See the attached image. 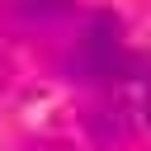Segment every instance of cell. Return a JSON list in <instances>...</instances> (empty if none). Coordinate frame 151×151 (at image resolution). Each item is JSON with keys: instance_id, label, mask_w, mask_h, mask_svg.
<instances>
[{"instance_id": "1", "label": "cell", "mask_w": 151, "mask_h": 151, "mask_svg": "<svg viewBox=\"0 0 151 151\" xmlns=\"http://www.w3.org/2000/svg\"><path fill=\"white\" fill-rule=\"evenodd\" d=\"M132 66L127 47H123V28L113 14H94L76 42V57H71V71L80 80H118L123 71Z\"/></svg>"}, {"instance_id": "2", "label": "cell", "mask_w": 151, "mask_h": 151, "mask_svg": "<svg viewBox=\"0 0 151 151\" xmlns=\"http://www.w3.org/2000/svg\"><path fill=\"white\" fill-rule=\"evenodd\" d=\"M85 123H90V132H94L99 142H123V137H127V109H123L118 99L94 104V109L85 113Z\"/></svg>"}, {"instance_id": "3", "label": "cell", "mask_w": 151, "mask_h": 151, "mask_svg": "<svg viewBox=\"0 0 151 151\" xmlns=\"http://www.w3.org/2000/svg\"><path fill=\"white\" fill-rule=\"evenodd\" d=\"M14 9L24 19H61L71 9V0H14Z\"/></svg>"}]
</instances>
